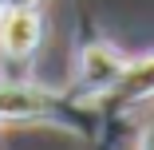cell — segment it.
<instances>
[{"label":"cell","mask_w":154,"mask_h":150,"mask_svg":"<svg viewBox=\"0 0 154 150\" xmlns=\"http://www.w3.org/2000/svg\"><path fill=\"white\" fill-rule=\"evenodd\" d=\"M0 123H44L67 134H91L83 103L32 79H0Z\"/></svg>","instance_id":"1"},{"label":"cell","mask_w":154,"mask_h":150,"mask_svg":"<svg viewBox=\"0 0 154 150\" xmlns=\"http://www.w3.org/2000/svg\"><path fill=\"white\" fill-rule=\"evenodd\" d=\"M122 67H127V55H122L111 40H91L79 47L75 55V91L83 99H103L111 87L119 83Z\"/></svg>","instance_id":"2"},{"label":"cell","mask_w":154,"mask_h":150,"mask_svg":"<svg viewBox=\"0 0 154 150\" xmlns=\"http://www.w3.org/2000/svg\"><path fill=\"white\" fill-rule=\"evenodd\" d=\"M44 44V16L40 8H28V4H16L0 16V55L4 59H20L28 63Z\"/></svg>","instance_id":"3"},{"label":"cell","mask_w":154,"mask_h":150,"mask_svg":"<svg viewBox=\"0 0 154 150\" xmlns=\"http://www.w3.org/2000/svg\"><path fill=\"white\" fill-rule=\"evenodd\" d=\"M150 99H154V55H138V59H127V67H122L119 83L111 87L99 103L122 111V107L150 103Z\"/></svg>","instance_id":"4"},{"label":"cell","mask_w":154,"mask_h":150,"mask_svg":"<svg viewBox=\"0 0 154 150\" xmlns=\"http://www.w3.org/2000/svg\"><path fill=\"white\" fill-rule=\"evenodd\" d=\"M134 150H154V115L146 118V127H142V134H138Z\"/></svg>","instance_id":"5"},{"label":"cell","mask_w":154,"mask_h":150,"mask_svg":"<svg viewBox=\"0 0 154 150\" xmlns=\"http://www.w3.org/2000/svg\"><path fill=\"white\" fill-rule=\"evenodd\" d=\"M8 8H12V0H0V16H4V12H8Z\"/></svg>","instance_id":"6"}]
</instances>
